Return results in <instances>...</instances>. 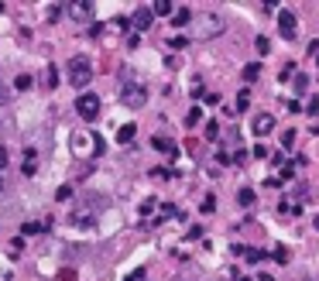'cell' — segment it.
Segmentation results:
<instances>
[{"mask_svg":"<svg viewBox=\"0 0 319 281\" xmlns=\"http://www.w3.org/2000/svg\"><path fill=\"white\" fill-rule=\"evenodd\" d=\"M93 79V66H90V58L86 55H76L72 62H69V82L76 86V90H82L86 82Z\"/></svg>","mask_w":319,"mask_h":281,"instance_id":"1","label":"cell"},{"mask_svg":"<svg viewBox=\"0 0 319 281\" xmlns=\"http://www.w3.org/2000/svg\"><path fill=\"white\" fill-rule=\"evenodd\" d=\"M76 113H79L82 120H96L100 117V96L96 93H82L79 100H76Z\"/></svg>","mask_w":319,"mask_h":281,"instance_id":"2","label":"cell"},{"mask_svg":"<svg viewBox=\"0 0 319 281\" xmlns=\"http://www.w3.org/2000/svg\"><path fill=\"white\" fill-rule=\"evenodd\" d=\"M144 100H148V93H144V86H137V82H127L124 90H120V103L131 106V110L144 106Z\"/></svg>","mask_w":319,"mask_h":281,"instance_id":"3","label":"cell"},{"mask_svg":"<svg viewBox=\"0 0 319 281\" xmlns=\"http://www.w3.org/2000/svg\"><path fill=\"white\" fill-rule=\"evenodd\" d=\"M223 28H227V21H223L220 14H206L203 21H199V28H196V34H199V38H217Z\"/></svg>","mask_w":319,"mask_h":281,"instance_id":"4","label":"cell"},{"mask_svg":"<svg viewBox=\"0 0 319 281\" xmlns=\"http://www.w3.org/2000/svg\"><path fill=\"white\" fill-rule=\"evenodd\" d=\"M278 31H282V38H285V41H292V38H295L299 24H295V14H292V11L278 14Z\"/></svg>","mask_w":319,"mask_h":281,"instance_id":"5","label":"cell"},{"mask_svg":"<svg viewBox=\"0 0 319 281\" xmlns=\"http://www.w3.org/2000/svg\"><path fill=\"white\" fill-rule=\"evenodd\" d=\"M251 131H254L258 137H268V134L274 131V117H271V113H258V117H254V127H251Z\"/></svg>","mask_w":319,"mask_h":281,"instance_id":"6","label":"cell"},{"mask_svg":"<svg viewBox=\"0 0 319 281\" xmlns=\"http://www.w3.org/2000/svg\"><path fill=\"white\" fill-rule=\"evenodd\" d=\"M172 24H175V28H185V24H193V11H189V7H179V11L172 14Z\"/></svg>","mask_w":319,"mask_h":281,"instance_id":"7","label":"cell"},{"mask_svg":"<svg viewBox=\"0 0 319 281\" xmlns=\"http://www.w3.org/2000/svg\"><path fill=\"white\" fill-rule=\"evenodd\" d=\"M134 28H141V31L151 28V7H141V11L134 14Z\"/></svg>","mask_w":319,"mask_h":281,"instance_id":"8","label":"cell"},{"mask_svg":"<svg viewBox=\"0 0 319 281\" xmlns=\"http://www.w3.org/2000/svg\"><path fill=\"white\" fill-rule=\"evenodd\" d=\"M134 134H137V127L134 124H124L120 131H117V141H120V144H127V141H134Z\"/></svg>","mask_w":319,"mask_h":281,"instance_id":"9","label":"cell"},{"mask_svg":"<svg viewBox=\"0 0 319 281\" xmlns=\"http://www.w3.org/2000/svg\"><path fill=\"white\" fill-rule=\"evenodd\" d=\"M82 147H86V151H96V147H100V144H96V141H93V144H90V141H82V137L76 134V137H72V151H76V155H82Z\"/></svg>","mask_w":319,"mask_h":281,"instance_id":"10","label":"cell"},{"mask_svg":"<svg viewBox=\"0 0 319 281\" xmlns=\"http://www.w3.org/2000/svg\"><path fill=\"white\" fill-rule=\"evenodd\" d=\"M292 90H295V93H306V90H309V76L295 72V79H292Z\"/></svg>","mask_w":319,"mask_h":281,"instance_id":"11","label":"cell"},{"mask_svg":"<svg viewBox=\"0 0 319 281\" xmlns=\"http://www.w3.org/2000/svg\"><path fill=\"white\" fill-rule=\"evenodd\" d=\"M258 76H261V66H258V62H251V66H244V79H247V82H254Z\"/></svg>","mask_w":319,"mask_h":281,"instance_id":"12","label":"cell"},{"mask_svg":"<svg viewBox=\"0 0 319 281\" xmlns=\"http://www.w3.org/2000/svg\"><path fill=\"white\" fill-rule=\"evenodd\" d=\"M151 14H175V7H172L168 0H158V4L151 7Z\"/></svg>","mask_w":319,"mask_h":281,"instance_id":"13","label":"cell"},{"mask_svg":"<svg viewBox=\"0 0 319 281\" xmlns=\"http://www.w3.org/2000/svg\"><path fill=\"white\" fill-rule=\"evenodd\" d=\"M69 11L76 14V17H86V14H90L93 7H90V4H69Z\"/></svg>","mask_w":319,"mask_h":281,"instance_id":"14","label":"cell"},{"mask_svg":"<svg viewBox=\"0 0 319 281\" xmlns=\"http://www.w3.org/2000/svg\"><path fill=\"white\" fill-rule=\"evenodd\" d=\"M199 120H203V110H199V106H193V110H189V117H185V124H189V127H196Z\"/></svg>","mask_w":319,"mask_h":281,"instance_id":"15","label":"cell"},{"mask_svg":"<svg viewBox=\"0 0 319 281\" xmlns=\"http://www.w3.org/2000/svg\"><path fill=\"white\" fill-rule=\"evenodd\" d=\"M28 161H24V175H34V168H38V161H34V151H28Z\"/></svg>","mask_w":319,"mask_h":281,"instance_id":"16","label":"cell"},{"mask_svg":"<svg viewBox=\"0 0 319 281\" xmlns=\"http://www.w3.org/2000/svg\"><path fill=\"white\" fill-rule=\"evenodd\" d=\"M237 199H240V206H251V203H254V189H240Z\"/></svg>","mask_w":319,"mask_h":281,"instance_id":"17","label":"cell"},{"mask_svg":"<svg viewBox=\"0 0 319 281\" xmlns=\"http://www.w3.org/2000/svg\"><path fill=\"white\" fill-rule=\"evenodd\" d=\"M14 90H31V76H17L14 79Z\"/></svg>","mask_w":319,"mask_h":281,"instance_id":"18","label":"cell"},{"mask_svg":"<svg viewBox=\"0 0 319 281\" xmlns=\"http://www.w3.org/2000/svg\"><path fill=\"white\" fill-rule=\"evenodd\" d=\"M295 144V131H282V147H292Z\"/></svg>","mask_w":319,"mask_h":281,"instance_id":"19","label":"cell"},{"mask_svg":"<svg viewBox=\"0 0 319 281\" xmlns=\"http://www.w3.org/2000/svg\"><path fill=\"white\" fill-rule=\"evenodd\" d=\"M206 137H209V141H217V137H220V127L213 124V120H209V124H206Z\"/></svg>","mask_w":319,"mask_h":281,"instance_id":"20","label":"cell"},{"mask_svg":"<svg viewBox=\"0 0 319 281\" xmlns=\"http://www.w3.org/2000/svg\"><path fill=\"white\" fill-rule=\"evenodd\" d=\"M268 48H271V41L261 34V38H258V52H261V55H268Z\"/></svg>","mask_w":319,"mask_h":281,"instance_id":"21","label":"cell"},{"mask_svg":"<svg viewBox=\"0 0 319 281\" xmlns=\"http://www.w3.org/2000/svg\"><path fill=\"white\" fill-rule=\"evenodd\" d=\"M247 103H251V100H247V93H240V96H237V113L247 110Z\"/></svg>","mask_w":319,"mask_h":281,"instance_id":"22","label":"cell"},{"mask_svg":"<svg viewBox=\"0 0 319 281\" xmlns=\"http://www.w3.org/2000/svg\"><path fill=\"white\" fill-rule=\"evenodd\" d=\"M38 230H41V226H38V223H24V226H21V233H24V236H31V233H38Z\"/></svg>","mask_w":319,"mask_h":281,"instance_id":"23","label":"cell"},{"mask_svg":"<svg viewBox=\"0 0 319 281\" xmlns=\"http://www.w3.org/2000/svg\"><path fill=\"white\" fill-rule=\"evenodd\" d=\"M185 45H189V38H172L168 41V48H185Z\"/></svg>","mask_w":319,"mask_h":281,"instance_id":"24","label":"cell"},{"mask_svg":"<svg viewBox=\"0 0 319 281\" xmlns=\"http://www.w3.org/2000/svg\"><path fill=\"white\" fill-rule=\"evenodd\" d=\"M11 100V90H7V86H4V82H0V106H4V103Z\"/></svg>","mask_w":319,"mask_h":281,"instance_id":"25","label":"cell"},{"mask_svg":"<svg viewBox=\"0 0 319 281\" xmlns=\"http://www.w3.org/2000/svg\"><path fill=\"white\" fill-rule=\"evenodd\" d=\"M302 110H306V113H312V117H316V113H319V100H312V103H309V106H302Z\"/></svg>","mask_w":319,"mask_h":281,"instance_id":"26","label":"cell"},{"mask_svg":"<svg viewBox=\"0 0 319 281\" xmlns=\"http://www.w3.org/2000/svg\"><path fill=\"white\" fill-rule=\"evenodd\" d=\"M0 168H7V147H0Z\"/></svg>","mask_w":319,"mask_h":281,"instance_id":"27","label":"cell"},{"mask_svg":"<svg viewBox=\"0 0 319 281\" xmlns=\"http://www.w3.org/2000/svg\"><path fill=\"white\" fill-rule=\"evenodd\" d=\"M0 192H4V179H0Z\"/></svg>","mask_w":319,"mask_h":281,"instance_id":"28","label":"cell"},{"mask_svg":"<svg viewBox=\"0 0 319 281\" xmlns=\"http://www.w3.org/2000/svg\"><path fill=\"white\" fill-rule=\"evenodd\" d=\"M316 230H319V216H316Z\"/></svg>","mask_w":319,"mask_h":281,"instance_id":"29","label":"cell"},{"mask_svg":"<svg viewBox=\"0 0 319 281\" xmlns=\"http://www.w3.org/2000/svg\"><path fill=\"white\" fill-rule=\"evenodd\" d=\"M316 134H319V131H316Z\"/></svg>","mask_w":319,"mask_h":281,"instance_id":"30","label":"cell"}]
</instances>
